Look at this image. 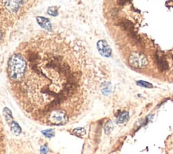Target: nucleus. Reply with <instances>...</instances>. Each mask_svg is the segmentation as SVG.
Here are the masks:
<instances>
[{"instance_id":"1a4fd4ad","label":"nucleus","mask_w":173,"mask_h":154,"mask_svg":"<svg viewBox=\"0 0 173 154\" xmlns=\"http://www.w3.org/2000/svg\"><path fill=\"white\" fill-rule=\"evenodd\" d=\"M37 22L43 28L47 30H51V24L48 19H47V18L43 17H38Z\"/></svg>"},{"instance_id":"9b49d317","label":"nucleus","mask_w":173,"mask_h":154,"mask_svg":"<svg viewBox=\"0 0 173 154\" xmlns=\"http://www.w3.org/2000/svg\"><path fill=\"white\" fill-rule=\"evenodd\" d=\"M73 134H75L77 137H83L85 134V130L83 129V128H77V129L73 130Z\"/></svg>"},{"instance_id":"dca6fc26","label":"nucleus","mask_w":173,"mask_h":154,"mask_svg":"<svg viewBox=\"0 0 173 154\" xmlns=\"http://www.w3.org/2000/svg\"><path fill=\"white\" fill-rule=\"evenodd\" d=\"M129 1H130V0H118V3H119V4L120 5V6H123L127 2H129Z\"/></svg>"},{"instance_id":"423d86ee","label":"nucleus","mask_w":173,"mask_h":154,"mask_svg":"<svg viewBox=\"0 0 173 154\" xmlns=\"http://www.w3.org/2000/svg\"><path fill=\"white\" fill-rule=\"evenodd\" d=\"M156 60L158 68L161 71V72H164V71L167 70L168 68V65L167 62L165 60L164 58L158 55H156Z\"/></svg>"},{"instance_id":"4468645a","label":"nucleus","mask_w":173,"mask_h":154,"mask_svg":"<svg viewBox=\"0 0 173 154\" xmlns=\"http://www.w3.org/2000/svg\"><path fill=\"white\" fill-rule=\"evenodd\" d=\"M49 151V148L47 147V145H44L41 147L40 149V153L41 154H47Z\"/></svg>"},{"instance_id":"f03ea898","label":"nucleus","mask_w":173,"mask_h":154,"mask_svg":"<svg viewBox=\"0 0 173 154\" xmlns=\"http://www.w3.org/2000/svg\"><path fill=\"white\" fill-rule=\"evenodd\" d=\"M129 64L135 68H141L148 65V61L145 56L138 52L132 53L128 58Z\"/></svg>"},{"instance_id":"20e7f679","label":"nucleus","mask_w":173,"mask_h":154,"mask_svg":"<svg viewBox=\"0 0 173 154\" xmlns=\"http://www.w3.org/2000/svg\"><path fill=\"white\" fill-rule=\"evenodd\" d=\"M97 50L102 56L109 58L112 55V50L106 41L101 40L97 43Z\"/></svg>"},{"instance_id":"6e6552de","label":"nucleus","mask_w":173,"mask_h":154,"mask_svg":"<svg viewBox=\"0 0 173 154\" xmlns=\"http://www.w3.org/2000/svg\"><path fill=\"white\" fill-rule=\"evenodd\" d=\"M10 129L11 131H12V133L16 135V136H18V135H19L21 133V128L19 126V125L14 121H12L11 122V123L10 124Z\"/></svg>"},{"instance_id":"9d476101","label":"nucleus","mask_w":173,"mask_h":154,"mask_svg":"<svg viewBox=\"0 0 173 154\" xmlns=\"http://www.w3.org/2000/svg\"><path fill=\"white\" fill-rule=\"evenodd\" d=\"M114 127H115V125L112 122V121H108L107 123L106 124L105 127H104V130L105 133L106 134H109L112 131V130L114 129Z\"/></svg>"},{"instance_id":"39448f33","label":"nucleus","mask_w":173,"mask_h":154,"mask_svg":"<svg viewBox=\"0 0 173 154\" xmlns=\"http://www.w3.org/2000/svg\"><path fill=\"white\" fill-rule=\"evenodd\" d=\"M120 26H121L124 31H126L129 35L132 37V39H138V37L137 36V34L134 31V26L132 24V22L127 20H123L120 21Z\"/></svg>"},{"instance_id":"2eb2a0df","label":"nucleus","mask_w":173,"mask_h":154,"mask_svg":"<svg viewBox=\"0 0 173 154\" xmlns=\"http://www.w3.org/2000/svg\"><path fill=\"white\" fill-rule=\"evenodd\" d=\"M53 9H54V7H51V8L49 9L48 14L50 15H52V16H56V15L57 14V11L53 10Z\"/></svg>"},{"instance_id":"f257e3e1","label":"nucleus","mask_w":173,"mask_h":154,"mask_svg":"<svg viewBox=\"0 0 173 154\" xmlns=\"http://www.w3.org/2000/svg\"><path fill=\"white\" fill-rule=\"evenodd\" d=\"M26 45L8 62L11 89L22 110L43 125H65L87 110V59L64 45Z\"/></svg>"},{"instance_id":"ddd939ff","label":"nucleus","mask_w":173,"mask_h":154,"mask_svg":"<svg viewBox=\"0 0 173 154\" xmlns=\"http://www.w3.org/2000/svg\"><path fill=\"white\" fill-rule=\"evenodd\" d=\"M137 85L140 86V87H145V88H152L153 87V85L152 84H150L149 82H145V81H137Z\"/></svg>"},{"instance_id":"0eeeda50","label":"nucleus","mask_w":173,"mask_h":154,"mask_svg":"<svg viewBox=\"0 0 173 154\" xmlns=\"http://www.w3.org/2000/svg\"><path fill=\"white\" fill-rule=\"evenodd\" d=\"M128 118H129V114H128V112L127 111L120 112L119 114L116 116L117 122L120 124H123L128 121Z\"/></svg>"},{"instance_id":"f8f14e48","label":"nucleus","mask_w":173,"mask_h":154,"mask_svg":"<svg viewBox=\"0 0 173 154\" xmlns=\"http://www.w3.org/2000/svg\"><path fill=\"white\" fill-rule=\"evenodd\" d=\"M42 134L47 138H51L54 137L55 135V133L54 130L52 129H47V130H44L41 131Z\"/></svg>"},{"instance_id":"7ed1b4c3","label":"nucleus","mask_w":173,"mask_h":154,"mask_svg":"<svg viewBox=\"0 0 173 154\" xmlns=\"http://www.w3.org/2000/svg\"><path fill=\"white\" fill-rule=\"evenodd\" d=\"M23 3V0H5L4 6L8 12L14 13L20 9Z\"/></svg>"},{"instance_id":"f3484780","label":"nucleus","mask_w":173,"mask_h":154,"mask_svg":"<svg viewBox=\"0 0 173 154\" xmlns=\"http://www.w3.org/2000/svg\"><path fill=\"white\" fill-rule=\"evenodd\" d=\"M2 37H3V33H2L1 30H0V41H1Z\"/></svg>"}]
</instances>
